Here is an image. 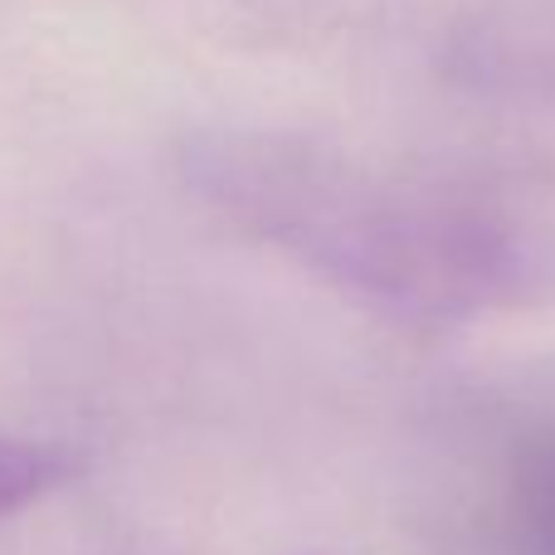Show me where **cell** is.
Returning a JSON list of instances; mask_svg holds the SVG:
<instances>
[{
  "label": "cell",
  "mask_w": 555,
  "mask_h": 555,
  "mask_svg": "<svg viewBox=\"0 0 555 555\" xmlns=\"http://www.w3.org/2000/svg\"><path fill=\"white\" fill-rule=\"evenodd\" d=\"M191 185L244 234L414 332L473 326L555 293V240L537 220L341 146L220 132L191 152Z\"/></svg>",
  "instance_id": "obj_1"
},
{
  "label": "cell",
  "mask_w": 555,
  "mask_h": 555,
  "mask_svg": "<svg viewBox=\"0 0 555 555\" xmlns=\"http://www.w3.org/2000/svg\"><path fill=\"white\" fill-rule=\"evenodd\" d=\"M74 459L68 449L44 439H25V434H0V521L25 512L44 492H54L68 478Z\"/></svg>",
  "instance_id": "obj_2"
},
{
  "label": "cell",
  "mask_w": 555,
  "mask_h": 555,
  "mask_svg": "<svg viewBox=\"0 0 555 555\" xmlns=\"http://www.w3.org/2000/svg\"><path fill=\"white\" fill-rule=\"evenodd\" d=\"M546 555H555V498H551V507H546Z\"/></svg>",
  "instance_id": "obj_3"
}]
</instances>
